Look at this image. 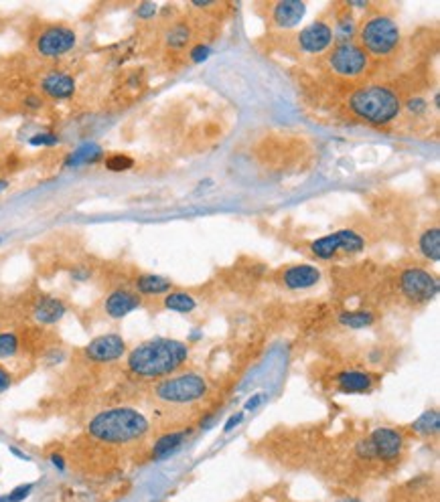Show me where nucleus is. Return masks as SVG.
Masks as SVG:
<instances>
[{
	"label": "nucleus",
	"mask_w": 440,
	"mask_h": 502,
	"mask_svg": "<svg viewBox=\"0 0 440 502\" xmlns=\"http://www.w3.org/2000/svg\"><path fill=\"white\" fill-rule=\"evenodd\" d=\"M187 356L189 349L181 340L152 339L138 344L128 355V369L142 379H161L177 371Z\"/></svg>",
	"instance_id": "obj_1"
},
{
	"label": "nucleus",
	"mask_w": 440,
	"mask_h": 502,
	"mask_svg": "<svg viewBox=\"0 0 440 502\" xmlns=\"http://www.w3.org/2000/svg\"><path fill=\"white\" fill-rule=\"evenodd\" d=\"M90 436L106 444H132L147 436L148 420L130 407H114L90 421Z\"/></svg>",
	"instance_id": "obj_2"
},
{
	"label": "nucleus",
	"mask_w": 440,
	"mask_h": 502,
	"mask_svg": "<svg viewBox=\"0 0 440 502\" xmlns=\"http://www.w3.org/2000/svg\"><path fill=\"white\" fill-rule=\"evenodd\" d=\"M349 108L361 120L375 124V126H384L400 115L402 99L390 87L367 85V87H361L351 94Z\"/></svg>",
	"instance_id": "obj_3"
},
{
	"label": "nucleus",
	"mask_w": 440,
	"mask_h": 502,
	"mask_svg": "<svg viewBox=\"0 0 440 502\" xmlns=\"http://www.w3.org/2000/svg\"><path fill=\"white\" fill-rule=\"evenodd\" d=\"M359 41L367 55L374 57H388L400 43V27L398 23L386 15H374L363 23L359 29Z\"/></svg>",
	"instance_id": "obj_4"
},
{
	"label": "nucleus",
	"mask_w": 440,
	"mask_h": 502,
	"mask_svg": "<svg viewBox=\"0 0 440 502\" xmlns=\"http://www.w3.org/2000/svg\"><path fill=\"white\" fill-rule=\"evenodd\" d=\"M207 393V381L195 372L169 377L157 385V395L166 403H191Z\"/></svg>",
	"instance_id": "obj_5"
},
{
	"label": "nucleus",
	"mask_w": 440,
	"mask_h": 502,
	"mask_svg": "<svg viewBox=\"0 0 440 502\" xmlns=\"http://www.w3.org/2000/svg\"><path fill=\"white\" fill-rule=\"evenodd\" d=\"M365 247V239L353 229H341L310 243L312 253L319 259H331L337 253H358Z\"/></svg>",
	"instance_id": "obj_6"
},
{
	"label": "nucleus",
	"mask_w": 440,
	"mask_h": 502,
	"mask_svg": "<svg viewBox=\"0 0 440 502\" xmlns=\"http://www.w3.org/2000/svg\"><path fill=\"white\" fill-rule=\"evenodd\" d=\"M329 65L341 77H358L367 71L369 55L355 43H341L331 51Z\"/></svg>",
	"instance_id": "obj_7"
},
{
	"label": "nucleus",
	"mask_w": 440,
	"mask_h": 502,
	"mask_svg": "<svg viewBox=\"0 0 440 502\" xmlns=\"http://www.w3.org/2000/svg\"><path fill=\"white\" fill-rule=\"evenodd\" d=\"M78 43V34L73 29L63 27V25H53L47 27L45 31H41V34L37 37L35 49L41 57H63L69 51H73Z\"/></svg>",
	"instance_id": "obj_8"
},
{
	"label": "nucleus",
	"mask_w": 440,
	"mask_h": 502,
	"mask_svg": "<svg viewBox=\"0 0 440 502\" xmlns=\"http://www.w3.org/2000/svg\"><path fill=\"white\" fill-rule=\"evenodd\" d=\"M400 286L412 302H430L439 291V280L422 268H408L402 272Z\"/></svg>",
	"instance_id": "obj_9"
},
{
	"label": "nucleus",
	"mask_w": 440,
	"mask_h": 502,
	"mask_svg": "<svg viewBox=\"0 0 440 502\" xmlns=\"http://www.w3.org/2000/svg\"><path fill=\"white\" fill-rule=\"evenodd\" d=\"M298 47L309 55H321L333 45V27L325 20H314L298 32Z\"/></svg>",
	"instance_id": "obj_10"
},
{
	"label": "nucleus",
	"mask_w": 440,
	"mask_h": 502,
	"mask_svg": "<svg viewBox=\"0 0 440 502\" xmlns=\"http://www.w3.org/2000/svg\"><path fill=\"white\" fill-rule=\"evenodd\" d=\"M126 355V342L118 334H102L85 346V356L94 363H114Z\"/></svg>",
	"instance_id": "obj_11"
},
{
	"label": "nucleus",
	"mask_w": 440,
	"mask_h": 502,
	"mask_svg": "<svg viewBox=\"0 0 440 502\" xmlns=\"http://www.w3.org/2000/svg\"><path fill=\"white\" fill-rule=\"evenodd\" d=\"M369 444L374 448V453L381 460H396L400 452H402V444H404V437L400 432L391 429V427H381V429H375L372 437H369Z\"/></svg>",
	"instance_id": "obj_12"
},
{
	"label": "nucleus",
	"mask_w": 440,
	"mask_h": 502,
	"mask_svg": "<svg viewBox=\"0 0 440 502\" xmlns=\"http://www.w3.org/2000/svg\"><path fill=\"white\" fill-rule=\"evenodd\" d=\"M319 280H321V272L314 265H307V263L291 265L282 272V284L288 290H307L314 284H319Z\"/></svg>",
	"instance_id": "obj_13"
},
{
	"label": "nucleus",
	"mask_w": 440,
	"mask_h": 502,
	"mask_svg": "<svg viewBox=\"0 0 440 502\" xmlns=\"http://www.w3.org/2000/svg\"><path fill=\"white\" fill-rule=\"evenodd\" d=\"M140 306V296L130 290H114L106 298V314L110 318H124Z\"/></svg>",
	"instance_id": "obj_14"
},
{
	"label": "nucleus",
	"mask_w": 440,
	"mask_h": 502,
	"mask_svg": "<svg viewBox=\"0 0 440 502\" xmlns=\"http://www.w3.org/2000/svg\"><path fill=\"white\" fill-rule=\"evenodd\" d=\"M307 15V4L300 0H282L272 8V18L280 29H293Z\"/></svg>",
	"instance_id": "obj_15"
},
{
	"label": "nucleus",
	"mask_w": 440,
	"mask_h": 502,
	"mask_svg": "<svg viewBox=\"0 0 440 502\" xmlns=\"http://www.w3.org/2000/svg\"><path fill=\"white\" fill-rule=\"evenodd\" d=\"M41 89L51 99H69L75 94V80L63 71H51L41 80Z\"/></svg>",
	"instance_id": "obj_16"
},
{
	"label": "nucleus",
	"mask_w": 440,
	"mask_h": 502,
	"mask_svg": "<svg viewBox=\"0 0 440 502\" xmlns=\"http://www.w3.org/2000/svg\"><path fill=\"white\" fill-rule=\"evenodd\" d=\"M66 314V304L57 298L45 296L41 298L33 308L35 320L39 324H55L59 322Z\"/></svg>",
	"instance_id": "obj_17"
},
{
	"label": "nucleus",
	"mask_w": 440,
	"mask_h": 502,
	"mask_svg": "<svg viewBox=\"0 0 440 502\" xmlns=\"http://www.w3.org/2000/svg\"><path fill=\"white\" fill-rule=\"evenodd\" d=\"M372 385V377L363 371H343L337 375V387L343 393H367Z\"/></svg>",
	"instance_id": "obj_18"
},
{
	"label": "nucleus",
	"mask_w": 440,
	"mask_h": 502,
	"mask_svg": "<svg viewBox=\"0 0 440 502\" xmlns=\"http://www.w3.org/2000/svg\"><path fill=\"white\" fill-rule=\"evenodd\" d=\"M171 290V282L157 274H145L136 280V291L142 296H161Z\"/></svg>",
	"instance_id": "obj_19"
},
{
	"label": "nucleus",
	"mask_w": 440,
	"mask_h": 502,
	"mask_svg": "<svg viewBox=\"0 0 440 502\" xmlns=\"http://www.w3.org/2000/svg\"><path fill=\"white\" fill-rule=\"evenodd\" d=\"M189 436V432H173V434H164L157 439L154 448H152V453L157 460H163L166 456L175 453L183 446L185 437Z\"/></svg>",
	"instance_id": "obj_20"
},
{
	"label": "nucleus",
	"mask_w": 440,
	"mask_h": 502,
	"mask_svg": "<svg viewBox=\"0 0 440 502\" xmlns=\"http://www.w3.org/2000/svg\"><path fill=\"white\" fill-rule=\"evenodd\" d=\"M418 247L424 258L430 261H439L440 259V229L439 227H430L426 229L420 239H418Z\"/></svg>",
	"instance_id": "obj_21"
},
{
	"label": "nucleus",
	"mask_w": 440,
	"mask_h": 502,
	"mask_svg": "<svg viewBox=\"0 0 440 502\" xmlns=\"http://www.w3.org/2000/svg\"><path fill=\"white\" fill-rule=\"evenodd\" d=\"M104 150L98 144H83L75 148L69 156H67V166H82V164H94L102 161Z\"/></svg>",
	"instance_id": "obj_22"
},
{
	"label": "nucleus",
	"mask_w": 440,
	"mask_h": 502,
	"mask_svg": "<svg viewBox=\"0 0 440 502\" xmlns=\"http://www.w3.org/2000/svg\"><path fill=\"white\" fill-rule=\"evenodd\" d=\"M193 32H191V27L187 23H177L173 25L169 31H166V37H164V43L166 47L171 49H185L187 43L191 41Z\"/></svg>",
	"instance_id": "obj_23"
},
{
	"label": "nucleus",
	"mask_w": 440,
	"mask_h": 502,
	"mask_svg": "<svg viewBox=\"0 0 440 502\" xmlns=\"http://www.w3.org/2000/svg\"><path fill=\"white\" fill-rule=\"evenodd\" d=\"M164 306L173 312H193L195 310V298L189 296L187 291H171L166 298H164Z\"/></svg>",
	"instance_id": "obj_24"
},
{
	"label": "nucleus",
	"mask_w": 440,
	"mask_h": 502,
	"mask_svg": "<svg viewBox=\"0 0 440 502\" xmlns=\"http://www.w3.org/2000/svg\"><path fill=\"white\" fill-rule=\"evenodd\" d=\"M440 427V418H439V411H426V413H422L418 420L412 423V429H416L418 434H422V436H434L436 432H439Z\"/></svg>",
	"instance_id": "obj_25"
},
{
	"label": "nucleus",
	"mask_w": 440,
	"mask_h": 502,
	"mask_svg": "<svg viewBox=\"0 0 440 502\" xmlns=\"http://www.w3.org/2000/svg\"><path fill=\"white\" fill-rule=\"evenodd\" d=\"M358 32V27H355V20L351 15H343L339 20H337V27L333 29V39L341 43H351V39L355 37Z\"/></svg>",
	"instance_id": "obj_26"
},
{
	"label": "nucleus",
	"mask_w": 440,
	"mask_h": 502,
	"mask_svg": "<svg viewBox=\"0 0 440 502\" xmlns=\"http://www.w3.org/2000/svg\"><path fill=\"white\" fill-rule=\"evenodd\" d=\"M339 322L349 328H365V326L374 324V314L372 312H345L339 316Z\"/></svg>",
	"instance_id": "obj_27"
},
{
	"label": "nucleus",
	"mask_w": 440,
	"mask_h": 502,
	"mask_svg": "<svg viewBox=\"0 0 440 502\" xmlns=\"http://www.w3.org/2000/svg\"><path fill=\"white\" fill-rule=\"evenodd\" d=\"M18 339L11 332H2L0 334V358H11L17 355Z\"/></svg>",
	"instance_id": "obj_28"
},
{
	"label": "nucleus",
	"mask_w": 440,
	"mask_h": 502,
	"mask_svg": "<svg viewBox=\"0 0 440 502\" xmlns=\"http://www.w3.org/2000/svg\"><path fill=\"white\" fill-rule=\"evenodd\" d=\"M132 164H134V161H132L130 156H124V154H116V156L106 158V166H108L110 170H116V172H120V170H128Z\"/></svg>",
	"instance_id": "obj_29"
},
{
	"label": "nucleus",
	"mask_w": 440,
	"mask_h": 502,
	"mask_svg": "<svg viewBox=\"0 0 440 502\" xmlns=\"http://www.w3.org/2000/svg\"><path fill=\"white\" fill-rule=\"evenodd\" d=\"M31 490H33V484L18 486V488H15L11 494H6L4 498H0V502H23L29 494H31Z\"/></svg>",
	"instance_id": "obj_30"
},
{
	"label": "nucleus",
	"mask_w": 440,
	"mask_h": 502,
	"mask_svg": "<svg viewBox=\"0 0 440 502\" xmlns=\"http://www.w3.org/2000/svg\"><path fill=\"white\" fill-rule=\"evenodd\" d=\"M209 55H212V47H209V45H197V47L191 49V61H193V63L205 61Z\"/></svg>",
	"instance_id": "obj_31"
},
{
	"label": "nucleus",
	"mask_w": 440,
	"mask_h": 502,
	"mask_svg": "<svg viewBox=\"0 0 440 502\" xmlns=\"http://www.w3.org/2000/svg\"><path fill=\"white\" fill-rule=\"evenodd\" d=\"M57 142V138L53 134H37L31 138V144L33 146H53Z\"/></svg>",
	"instance_id": "obj_32"
},
{
	"label": "nucleus",
	"mask_w": 440,
	"mask_h": 502,
	"mask_svg": "<svg viewBox=\"0 0 440 502\" xmlns=\"http://www.w3.org/2000/svg\"><path fill=\"white\" fill-rule=\"evenodd\" d=\"M136 15L140 16V18H152V16L157 15V4H152V2H142V4L138 6Z\"/></svg>",
	"instance_id": "obj_33"
},
{
	"label": "nucleus",
	"mask_w": 440,
	"mask_h": 502,
	"mask_svg": "<svg viewBox=\"0 0 440 502\" xmlns=\"http://www.w3.org/2000/svg\"><path fill=\"white\" fill-rule=\"evenodd\" d=\"M408 110L412 113H424V110H426V101H424L422 97H412L410 101H408Z\"/></svg>",
	"instance_id": "obj_34"
},
{
	"label": "nucleus",
	"mask_w": 440,
	"mask_h": 502,
	"mask_svg": "<svg viewBox=\"0 0 440 502\" xmlns=\"http://www.w3.org/2000/svg\"><path fill=\"white\" fill-rule=\"evenodd\" d=\"M11 385H13L11 372L6 371L4 367H0V395H2L4 391H8V389H11Z\"/></svg>",
	"instance_id": "obj_35"
},
{
	"label": "nucleus",
	"mask_w": 440,
	"mask_h": 502,
	"mask_svg": "<svg viewBox=\"0 0 440 502\" xmlns=\"http://www.w3.org/2000/svg\"><path fill=\"white\" fill-rule=\"evenodd\" d=\"M242 420H244V413H236V415H231L228 423H226V432H231V429H233V427H236Z\"/></svg>",
	"instance_id": "obj_36"
},
{
	"label": "nucleus",
	"mask_w": 440,
	"mask_h": 502,
	"mask_svg": "<svg viewBox=\"0 0 440 502\" xmlns=\"http://www.w3.org/2000/svg\"><path fill=\"white\" fill-rule=\"evenodd\" d=\"M262 401H264V395H260V393H258V395H254V397H252V399L245 403V409H248V411H252V409H256V407H258Z\"/></svg>",
	"instance_id": "obj_37"
},
{
	"label": "nucleus",
	"mask_w": 440,
	"mask_h": 502,
	"mask_svg": "<svg viewBox=\"0 0 440 502\" xmlns=\"http://www.w3.org/2000/svg\"><path fill=\"white\" fill-rule=\"evenodd\" d=\"M27 106H31V108H39V106H41V97L29 96L27 97Z\"/></svg>",
	"instance_id": "obj_38"
},
{
	"label": "nucleus",
	"mask_w": 440,
	"mask_h": 502,
	"mask_svg": "<svg viewBox=\"0 0 440 502\" xmlns=\"http://www.w3.org/2000/svg\"><path fill=\"white\" fill-rule=\"evenodd\" d=\"M51 462H53V464H55V466H57V468H59V470L66 468V464H63V460H61V458H59L57 453H53V456H51Z\"/></svg>",
	"instance_id": "obj_39"
},
{
	"label": "nucleus",
	"mask_w": 440,
	"mask_h": 502,
	"mask_svg": "<svg viewBox=\"0 0 440 502\" xmlns=\"http://www.w3.org/2000/svg\"><path fill=\"white\" fill-rule=\"evenodd\" d=\"M73 277H75V280H87V277H90V272H87V270H75V272H73Z\"/></svg>",
	"instance_id": "obj_40"
},
{
	"label": "nucleus",
	"mask_w": 440,
	"mask_h": 502,
	"mask_svg": "<svg viewBox=\"0 0 440 502\" xmlns=\"http://www.w3.org/2000/svg\"><path fill=\"white\" fill-rule=\"evenodd\" d=\"M2 189H6V182H4V180H0V191H2Z\"/></svg>",
	"instance_id": "obj_41"
},
{
	"label": "nucleus",
	"mask_w": 440,
	"mask_h": 502,
	"mask_svg": "<svg viewBox=\"0 0 440 502\" xmlns=\"http://www.w3.org/2000/svg\"><path fill=\"white\" fill-rule=\"evenodd\" d=\"M341 502H359V501H341Z\"/></svg>",
	"instance_id": "obj_42"
}]
</instances>
